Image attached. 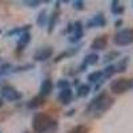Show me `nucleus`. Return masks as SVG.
Listing matches in <instances>:
<instances>
[{
  "instance_id": "obj_1",
  "label": "nucleus",
  "mask_w": 133,
  "mask_h": 133,
  "mask_svg": "<svg viewBox=\"0 0 133 133\" xmlns=\"http://www.w3.org/2000/svg\"><path fill=\"white\" fill-rule=\"evenodd\" d=\"M113 101L115 100L112 97H109L105 92H103V93H100L97 97H95L92 100V103L89 104V107H88L87 113H93L95 117H100L113 105Z\"/></svg>"
},
{
  "instance_id": "obj_2",
  "label": "nucleus",
  "mask_w": 133,
  "mask_h": 133,
  "mask_svg": "<svg viewBox=\"0 0 133 133\" xmlns=\"http://www.w3.org/2000/svg\"><path fill=\"white\" fill-rule=\"evenodd\" d=\"M55 123H56V121H52V118L47 113H36L35 117H33L32 127H33V130L36 133H45L53 125H56Z\"/></svg>"
},
{
  "instance_id": "obj_3",
  "label": "nucleus",
  "mask_w": 133,
  "mask_h": 133,
  "mask_svg": "<svg viewBox=\"0 0 133 133\" xmlns=\"http://www.w3.org/2000/svg\"><path fill=\"white\" fill-rule=\"evenodd\" d=\"M133 43V29L132 28H127V29H121L116 33L115 36V44L120 47L124 45H129Z\"/></svg>"
},
{
  "instance_id": "obj_4",
  "label": "nucleus",
  "mask_w": 133,
  "mask_h": 133,
  "mask_svg": "<svg viewBox=\"0 0 133 133\" xmlns=\"http://www.w3.org/2000/svg\"><path fill=\"white\" fill-rule=\"evenodd\" d=\"M130 89V80L128 79H117L110 83V91L116 95H121Z\"/></svg>"
},
{
  "instance_id": "obj_5",
  "label": "nucleus",
  "mask_w": 133,
  "mask_h": 133,
  "mask_svg": "<svg viewBox=\"0 0 133 133\" xmlns=\"http://www.w3.org/2000/svg\"><path fill=\"white\" fill-rule=\"evenodd\" d=\"M0 93H2L3 98L8 100V101H16V100L21 98V93L17 92L14 87L11 85H4L2 89H0Z\"/></svg>"
},
{
  "instance_id": "obj_6",
  "label": "nucleus",
  "mask_w": 133,
  "mask_h": 133,
  "mask_svg": "<svg viewBox=\"0 0 133 133\" xmlns=\"http://www.w3.org/2000/svg\"><path fill=\"white\" fill-rule=\"evenodd\" d=\"M53 53V49L51 47H44V48H39L35 55H33V59H35L36 61H45L48 60Z\"/></svg>"
},
{
  "instance_id": "obj_7",
  "label": "nucleus",
  "mask_w": 133,
  "mask_h": 133,
  "mask_svg": "<svg viewBox=\"0 0 133 133\" xmlns=\"http://www.w3.org/2000/svg\"><path fill=\"white\" fill-rule=\"evenodd\" d=\"M107 44H108V37L107 36H98L92 41L91 48L93 51H103V49L107 48Z\"/></svg>"
},
{
  "instance_id": "obj_8",
  "label": "nucleus",
  "mask_w": 133,
  "mask_h": 133,
  "mask_svg": "<svg viewBox=\"0 0 133 133\" xmlns=\"http://www.w3.org/2000/svg\"><path fill=\"white\" fill-rule=\"evenodd\" d=\"M107 24V20L103 16V14H98L96 16H93L89 21L87 23V28H93V27H104Z\"/></svg>"
},
{
  "instance_id": "obj_9",
  "label": "nucleus",
  "mask_w": 133,
  "mask_h": 133,
  "mask_svg": "<svg viewBox=\"0 0 133 133\" xmlns=\"http://www.w3.org/2000/svg\"><path fill=\"white\" fill-rule=\"evenodd\" d=\"M73 98V92L71 88H65V89H61L60 93H59V100L60 103L64 104V105H68Z\"/></svg>"
},
{
  "instance_id": "obj_10",
  "label": "nucleus",
  "mask_w": 133,
  "mask_h": 133,
  "mask_svg": "<svg viewBox=\"0 0 133 133\" xmlns=\"http://www.w3.org/2000/svg\"><path fill=\"white\" fill-rule=\"evenodd\" d=\"M52 89H53V84H52V81L51 80H44L43 83H41V85H40V96H43V97H45V96H48L51 92H52Z\"/></svg>"
},
{
  "instance_id": "obj_11",
  "label": "nucleus",
  "mask_w": 133,
  "mask_h": 133,
  "mask_svg": "<svg viewBox=\"0 0 133 133\" xmlns=\"http://www.w3.org/2000/svg\"><path fill=\"white\" fill-rule=\"evenodd\" d=\"M29 40H31V33H29L28 31L21 33L20 39H19V41H17V51H23V49L25 48V45L29 43Z\"/></svg>"
},
{
  "instance_id": "obj_12",
  "label": "nucleus",
  "mask_w": 133,
  "mask_h": 133,
  "mask_svg": "<svg viewBox=\"0 0 133 133\" xmlns=\"http://www.w3.org/2000/svg\"><path fill=\"white\" fill-rule=\"evenodd\" d=\"M44 103H45V98L39 95V96H36V97H33L32 100H29L28 104H27V107H28L29 109H36V108L41 107Z\"/></svg>"
},
{
  "instance_id": "obj_13",
  "label": "nucleus",
  "mask_w": 133,
  "mask_h": 133,
  "mask_svg": "<svg viewBox=\"0 0 133 133\" xmlns=\"http://www.w3.org/2000/svg\"><path fill=\"white\" fill-rule=\"evenodd\" d=\"M128 64H129V57L121 59V60L117 63V65H115V71H116V73H123V72H125Z\"/></svg>"
},
{
  "instance_id": "obj_14",
  "label": "nucleus",
  "mask_w": 133,
  "mask_h": 133,
  "mask_svg": "<svg viewBox=\"0 0 133 133\" xmlns=\"http://www.w3.org/2000/svg\"><path fill=\"white\" fill-rule=\"evenodd\" d=\"M57 19H59V11H55V12L51 15L49 21H48V33L53 32L55 27H56V23H57Z\"/></svg>"
},
{
  "instance_id": "obj_15",
  "label": "nucleus",
  "mask_w": 133,
  "mask_h": 133,
  "mask_svg": "<svg viewBox=\"0 0 133 133\" xmlns=\"http://www.w3.org/2000/svg\"><path fill=\"white\" fill-rule=\"evenodd\" d=\"M80 51V47H76V48H72L69 51H66V52H61L59 56H56V59H55V63H59L60 60H63L64 57H68V56H73L75 53H77Z\"/></svg>"
},
{
  "instance_id": "obj_16",
  "label": "nucleus",
  "mask_w": 133,
  "mask_h": 133,
  "mask_svg": "<svg viewBox=\"0 0 133 133\" xmlns=\"http://www.w3.org/2000/svg\"><path fill=\"white\" fill-rule=\"evenodd\" d=\"M110 12H112L113 15H121L124 12V5H121L120 2H117V0H113L112 2V7H110Z\"/></svg>"
},
{
  "instance_id": "obj_17",
  "label": "nucleus",
  "mask_w": 133,
  "mask_h": 133,
  "mask_svg": "<svg viewBox=\"0 0 133 133\" xmlns=\"http://www.w3.org/2000/svg\"><path fill=\"white\" fill-rule=\"evenodd\" d=\"M97 61H98V55H97V53H89V55H87V56H85L83 64H84L85 66H88V65H95V64H97Z\"/></svg>"
},
{
  "instance_id": "obj_18",
  "label": "nucleus",
  "mask_w": 133,
  "mask_h": 133,
  "mask_svg": "<svg viewBox=\"0 0 133 133\" xmlns=\"http://www.w3.org/2000/svg\"><path fill=\"white\" fill-rule=\"evenodd\" d=\"M88 80L91 83H98L103 80V71H95L88 75Z\"/></svg>"
},
{
  "instance_id": "obj_19",
  "label": "nucleus",
  "mask_w": 133,
  "mask_h": 133,
  "mask_svg": "<svg viewBox=\"0 0 133 133\" xmlns=\"http://www.w3.org/2000/svg\"><path fill=\"white\" fill-rule=\"evenodd\" d=\"M89 92H91V87L89 85L83 84V85H80L79 88H77V96H80V97L88 96V95H89Z\"/></svg>"
},
{
  "instance_id": "obj_20",
  "label": "nucleus",
  "mask_w": 133,
  "mask_h": 133,
  "mask_svg": "<svg viewBox=\"0 0 133 133\" xmlns=\"http://www.w3.org/2000/svg\"><path fill=\"white\" fill-rule=\"evenodd\" d=\"M29 28H31V25H24V27H21V28H15L12 31H9L7 33V36H14V35H16V33H20V35H21L23 32H27Z\"/></svg>"
},
{
  "instance_id": "obj_21",
  "label": "nucleus",
  "mask_w": 133,
  "mask_h": 133,
  "mask_svg": "<svg viewBox=\"0 0 133 133\" xmlns=\"http://www.w3.org/2000/svg\"><path fill=\"white\" fill-rule=\"evenodd\" d=\"M47 21H48V19H47V12H45V11H41V12L39 14V17H37V25L44 27V24H45Z\"/></svg>"
},
{
  "instance_id": "obj_22",
  "label": "nucleus",
  "mask_w": 133,
  "mask_h": 133,
  "mask_svg": "<svg viewBox=\"0 0 133 133\" xmlns=\"http://www.w3.org/2000/svg\"><path fill=\"white\" fill-rule=\"evenodd\" d=\"M116 73V71H115V65H109V66H107V68L103 71V77H110V76H113Z\"/></svg>"
},
{
  "instance_id": "obj_23",
  "label": "nucleus",
  "mask_w": 133,
  "mask_h": 133,
  "mask_svg": "<svg viewBox=\"0 0 133 133\" xmlns=\"http://www.w3.org/2000/svg\"><path fill=\"white\" fill-rule=\"evenodd\" d=\"M69 133H88V128L84 127V125H77V127H75Z\"/></svg>"
},
{
  "instance_id": "obj_24",
  "label": "nucleus",
  "mask_w": 133,
  "mask_h": 133,
  "mask_svg": "<svg viewBox=\"0 0 133 133\" xmlns=\"http://www.w3.org/2000/svg\"><path fill=\"white\" fill-rule=\"evenodd\" d=\"M118 56H120V53H118V52H116V51L109 52L108 55H105V60H104V61H105V63H107V61H112L113 59H117Z\"/></svg>"
},
{
  "instance_id": "obj_25",
  "label": "nucleus",
  "mask_w": 133,
  "mask_h": 133,
  "mask_svg": "<svg viewBox=\"0 0 133 133\" xmlns=\"http://www.w3.org/2000/svg\"><path fill=\"white\" fill-rule=\"evenodd\" d=\"M33 68V64H25V65H21V66H17V68L14 69V72H19V71H29Z\"/></svg>"
},
{
  "instance_id": "obj_26",
  "label": "nucleus",
  "mask_w": 133,
  "mask_h": 133,
  "mask_svg": "<svg viewBox=\"0 0 133 133\" xmlns=\"http://www.w3.org/2000/svg\"><path fill=\"white\" fill-rule=\"evenodd\" d=\"M57 88H60V91L61 89H65V88H69V81L68 80H59Z\"/></svg>"
},
{
  "instance_id": "obj_27",
  "label": "nucleus",
  "mask_w": 133,
  "mask_h": 133,
  "mask_svg": "<svg viewBox=\"0 0 133 133\" xmlns=\"http://www.w3.org/2000/svg\"><path fill=\"white\" fill-rule=\"evenodd\" d=\"M25 4L28 7H31V8H36V7H39L41 4V2L40 0H31V2H25Z\"/></svg>"
},
{
  "instance_id": "obj_28",
  "label": "nucleus",
  "mask_w": 133,
  "mask_h": 133,
  "mask_svg": "<svg viewBox=\"0 0 133 133\" xmlns=\"http://www.w3.org/2000/svg\"><path fill=\"white\" fill-rule=\"evenodd\" d=\"M73 8L84 9V2H81V0H76V2H73Z\"/></svg>"
},
{
  "instance_id": "obj_29",
  "label": "nucleus",
  "mask_w": 133,
  "mask_h": 133,
  "mask_svg": "<svg viewBox=\"0 0 133 133\" xmlns=\"http://www.w3.org/2000/svg\"><path fill=\"white\" fill-rule=\"evenodd\" d=\"M115 25H116V27H121V25H123V20H121V19L116 20V21H115Z\"/></svg>"
},
{
  "instance_id": "obj_30",
  "label": "nucleus",
  "mask_w": 133,
  "mask_h": 133,
  "mask_svg": "<svg viewBox=\"0 0 133 133\" xmlns=\"http://www.w3.org/2000/svg\"><path fill=\"white\" fill-rule=\"evenodd\" d=\"M3 107V98H0V108Z\"/></svg>"
},
{
  "instance_id": "obj_31",
  "label": "nucleus",
  "mask_w": 133,
  "mask_h": 133,
  "mask_svg": "<svg viewBox=\"0 0 133 133\" xmlns=\"http://www.w3.org/2000/svg\"><path fill=\"white\" fill-rule=\"evenodd\" d=\"M130 88H133V79L130 80Z\"/></svg>"
},
{
  "instance_id": "obj_32",
  "label": "nucleus",
  "mask_w": 133,
  "mask_h": 133,
  "mask_svg": "<svg viewBox=\"0 0 133 133\" xmlns=\"http://www.w3.org/2000/svg\"><path fill=\"white\" fill-rule=\"evenodd\" d=\"M0 133H2V132H0Z\"/></svg>"
}]
</instances>
